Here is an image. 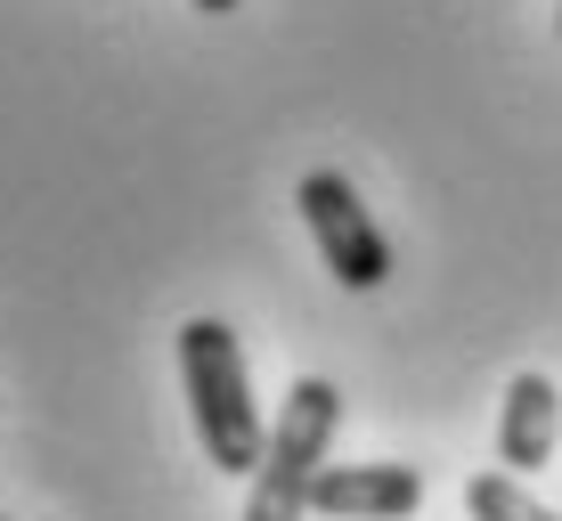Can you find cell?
I'll return each mask as SVG.
<instances>
[{"mask_svg":"<svg viewBox=\"0 0 562 521\" xmlns=\"http://www.w3.org/2000/svg\"><path fill=\"white\" fill-rule=\"evenodd\" d=\"M180 383H188V416H196V440L221 473H254L269 432L254 408V375H245V351L221 318H188L180 326Z\"/></svg>","mask_w":562,"mask_h":521,"instance_id":"cell-1","label":"cell"},{"mask_svg":"<svg viewBox=\"0 0 562 521\" xmlns=\"http://www.w3.org/2000/svg\"><path fill=\"white\" fill-rule=\"evenodd\" d=\"M335 423H342V392L326 375H302L294 392H285L278 423H269V449L254 465L245 521H310V489H318V473H326Z\"/></svg>","mask_w":562,"mask_h":521,"instance_id":"cell-2","label":"cell"},{"mask_svg":"<svg viewBox=\"0 0 562 521\" xmlns=\"http://www.w3.org/2000/svg\"><path fill=\"white\" fill-rule=\"evenodd\" d=\"M294 204H302V228H310V245H318V261L335 269V285L375 294V285L392 278V245H383V228L367 220L359 188L342 180V171H310L294 188Z\"/></svg>","mask_w":562,"mask_h":521,"instance_id":"cell-3","label":"cell"},{"mask_svg":"<svg viewBox=\"0 0 562 521\" xmlns=\"http://www.w3.org/2000/svg\"><path fill=\"white\" fill-rule=\"evenodd\" d=\"M424 506V473L416 465H326L310 489L318 521H408Z\"/></svg>","mask_w":562,"mask_h":521,"instance_id":"cell-4","label":"cell"},{"mask_svg":"<svg viewBox=\"0 0 562 521\" xmlns=\"http://www.w3.org/2000/svg\"><path fill=\"white\" fill-rule=\"evenodd\" d=\"M554 432H562L554 375H514L506 408H497V465H506V473H538L554 456Z\"/></svg>","mask_w":562,"mask_h":521,"instance_id":"cell-5","label":"cell"},{"mask_svg":"<svg viewBox=\"0 0 562 521\" xmlns=\"http://www.w3.org/2000/svg\"><path fill=\"white\" fill-rule=\"evenodd\" d=\"M464 506H473V521H554L514 473H473L464 480Z\"/></svg>","mask_w":562,"mask_h":521,"instance_id":"cell-6","label":"cell"},{"mask_svg":"<svg viewBox=\"0 0 562 521\" xmlns=\"http://www.w3.org/2000/svg\"><path fill=\"white\" fill-rule=\"evenodd\" d=\"M196 9H204V16H228V9H237V0H196Z\"/></svg>","mask_w":562,"mask_h":521,"instance_id":"cell-7","label":"cell"},{"mask_svg":"<svg viewBox=\"0 0 562 521\" xmlns=\"http://www.w3.org/2000/svg\"><path fill=\"white\" fill-rule=\"evenodd\" d=\"M554 33H562V9H554Z\"/></svg>","mask_w":562,"mask_h":521,"instance_id":"cell-8","label":"cell"}]
</instances>
